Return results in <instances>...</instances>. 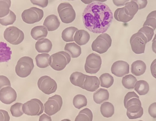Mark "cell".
I'll use <instances>...</instances> for the list:
<instances>
[{"mask_svg": "<svg viewBox=\"0 0 156 121\" xmlns=\"http://www.w3.org/2000/svg\"><path fill=\"white\" fill-rule=\"evenodd\" d=\"M113 14L105 3L94 2L84 8L82 14L83 23L89 31L94 33H104L112 24Z\"/></svg>", "mask_w": 156, "mask_h": 121, "instance_id": "cell-1", "label": "cell"}, {"mask_svg": "<svg viewBox=\"0 0 156 121\" xmlns=\"http://www.w3.org/2000/svg\"><path fill=\"white\" fill-rule=\"evenodd\" d=\"M71 59V56L68 53L61 51L51 55L49 63L53 69L61 71L65 69Z\"/></svg>", "mask_w": 156, "mask_h": 121, "instance_id": "cell-2", "label": "cell"}, {"mask_svg": "<svg viewBox=\"0 0 156 121\" xmlns=\"http://www.w3.org/2000/svg\"><path fill=\"white\" fill-rule=\"evenodd\" d=\"M112 42V38L108 34L102 33L93 42L91 45L92 49L100 54H104L110 48Z\"/></svg>", "mask_w": 156, "mask_h": 121, "instance_id": "cell-3", "label": "cell"}, {"mask_svg": "<svg viewBox=\"0 0 156 121\" xmlns=\"http://www.w3.org/2000/svg\"><path fill=\"white\" fill-rule=\"evenodd\" d=\"M34 67L33 59L29 56L23 57L17 63L16 67V73L19 77L26 78L31 73Z\"/></svg>", "mask_w": 156, "mask_h": 121, "instance_id": "cell-4", "label": "cell"}, {"mask_svg": "<svg viewBox=\"0 0 156 121\" xmlns=\"http://www.w3.org/2000/svg\"><path fill=\"white\" fill-rule=\"evenodd\" d=\"M57 11L62 22L68 24L73 22L76 18V12L71 4L68 2L60 4Z\"/></svg>", "mask_w": 156, "mask_h": 121, "instance_id": "cell-5", "label": "cell"}, {"mask_svg": "<svg viewBox=\"0 0 156 121\" xmlns=\"http://www.w3.org/2000/svg\"><path fill=\"white\" fill-rule=\"evenodd\" d=\"M22 109L23 113L29 116H39L43 113L44 104L37 99H32L23 104Z\"/></svg>", "mask_w": 156, "mask_h": 121, "instance_id": "cell-6", "label": "cell"}, {"mask_svg": "<svg viewBox=\"0 0 156 121\" xmlns=\"http://www.w3.org/2000/svg\"><path fill=\"white\" fill-rule=\"evenodd\" d=\"M147 38L140 32L133 34L130 39V43L133 52L137 54H144L147 43Z\"/></svg>", "mask_w": 156, "mask_h": 121, "instance_id": "cell-7", "label": "cell"}, {"mask_svg": "<svg viewBox=\"0 0 156 121\" xmlns=\"http://www.w3.org/2000/svg\"><path fill=\"white\" fill-rule=\"evenodd\" d=\"M4 37L6 41L10 44L17 45L21 43L24 39L23 32L15 26L7 28L4 32Z\"/></svg>", "mask_w": 156, "mask_h": 121, "instance_id": "cell-8", "label": "cell"}, {"mask_svg": "<svg viewBox=\"0 0 156 121\" xmlns=\"http://www.w3.org/2000/svg\"><path fill=\"white\" fill-rule=\"evenodd\" d=\"M44 16L43 10L35 7L24 10L21 14V18L23 22L29 24L40 22Z\"/></svg>", "mask_w": 156, "mask_h": 121, "instance_id": "cell-9", "label": "cell"}, {"mask_svg": "<svg viewBox=\"0 0 156 121\" xmlns=\"http://www.w3.org/2000/svg\"><path fill=\"white\" fill-rule=\"evenodd\" d=\"M63 105V100L61 96L55 95L49 97L44 104V112L49 116H52L60 110Z\"/></svg>", "mask_w": 156, "mask_h": 121, "instance_id": "cell-10", "label": "cell"}, {"mask_svg": "<svg viewBox=\"0 0 156 121\" xmlns=\"http://www.w3.org/2000/svg\"><path fill=\"white\" fill-rule=\"evenodd\" d=\"M102 65V59L99 55L91 53L87 56L84 66L86 73L95 74L99 71Z\"/></svg>", "mask_w": 156, "mask_h": 121, "instance_id": "cell-11", "label": "cell"}, {"mask_svg": "<svg viewBox=\"0 0 156 121\" xmlns=\"http://www.w3.org/2000/svg\"><path fill=\"white\" fill-rule=\"evenodd\" d=\"M37 86L40 90L46 95L52 94L56 91L57 89L56 82L47 76H42L39 79Z\"/></svg>", "mask_w": 156, "mask_h": 121, "instance_id": "cell-12", "label": "cell"}, {"mask_svg": "<svg viewBox=\"0 0 156 121\" xmlns=\"http://www.w3.org/2000/svg\"><path fill=\"white\" fill-rule=\"evenodd\" d=\"M17 97L16 91L11 86L4 87L1 89L0 99L4 104L10 105L16 100Z\"/></svg>", "mask_w": 156, "mask_h": 121, "instance_id": "cell-13", "label": "cell"}, {"mask_svg": "<svg viewBox=\"0 0 156 121\" xmlns=\"http://www.w3.org/2000/svg\"><path fill=\"white\" fill-rule=\"evenodd\" d=\"M111 72L117 77H122L129 73V65L125 61H117L113 64L111 68Z\"/></svg>", "mask_w": 156, "mask_h": 121, "instance_id": "cell-14", "label": "cell"}, {"mask_svg": "<svg viewBox=\"0 0 156 121\" xmlns=\"http://www.w3.org/2000/svg\"><path fill=\"white\" fill-rule=\"evenodd\" d=\"M100 85V80L97 76L85 75V79L82 89L93 92L99 89Z\"/></svg>", "mask_w": 156, "mask_h": 121, "instance_id": "cell-15", "label": "cell"}, {"mask_svg": "<svg viewBox=\"0 0 156 121\" xmlns=\"http://www.w3.org/2000/svg\"><path fill=\"white\" fill-rule=\"evenodd\" d=\"M43 25L48 31H53L58 28L60 22L57 16L55 15H51L45 19Z\"/></svg>", "mask_w": 156, "mask_h": 121, "instance_id": "cell-16", "label": "cell"}, {"mask_svg": "<svg viewBox=\"0 0 156 121\" xmlns=\"http://www.w3.org/2000/svg\"><path fill=\"white\" fill-rule=\"evenodd\" d=\"M124 105L126 109L130 106L139 105L142 106L139 96L134 91L129 92L126 95L124 99Z\"/></svg>", "mask_w": 156, "mask_h": 121, "instance_id": "cell-17", "label": "cell"}, {"mask_svg": "<svg viewBox=\"0 0 156 121\" xmlns=\"http://www.w3.org/2000/svg\"><path fill=\"white\" fill-rule=\"evenodd\" d=\"M52 47V44L50 40L47 38H42L38 40L35 44V48L39 53H48Z\"/></svg>", "mask_w": 156, "mask_h": 121, "instance_id": "cell-18", "label": "cell"}, {"mask_svg": "<svg viewBox=\"0 0 156 121\" xmlns=\"http://www.w3.org/2000/svg\"><path fill=\"white\" fill-rule=\"evenodd\" d=\"M127 109V116L130 119H134L140 118L142 117L144 114V109L142 106H132Z\"/></svg>", "mask_w": 156, "mask_h": 121, "instance_id": "cell-19", "label": "cell"}, {"mask_svg": "<svg viewBox=\"0 0 156 121\" xmlns=\"http://www.w3.org/2000/svg\"><path fill=\"white\" fill-rule=\"evenodd\" d=\"M90 35L87 31L80 29L77 31L74 36V41L80 46L85 45L89 41Z\"/></svg>", "mask_w": 156, "mask_h": 121, "instance_id": "cell-20", "label": "cell"}, {"mask_svg": "<svg viewBox=\"0 0 156 121\" xmlns=\"http://www.w3.org/2000/svg\"><path fill=\"white\" fill-rule=\"evenodd\" d=\"M146 63L141 60H137L134 62L131 66V73L136 76L143 75L146 72Z\"/></svg>", "mask_w": 156, "mask_h": 121, "instance_id": "cell-21", "label": "cell"}, {"mask_svg": "<svg viewBox=\"0 0 156 121\" xmlns=\"http://www.w3.org/2000/svg\"><path fill=\"white\" fill-rule=\"evenodd\" d=\"M48 30L43 25H38L31 29V35L34 39L38 40L46 38L48 35Z\"/></svg>", "mask_w": 156, "mask_h": 121, "instance_id": "cell-22", "label": "cell"}, {"mask_svg": "<svg viewBox=\"0 0 156 121\" xmlns=\"http://www.w3.org/2000/svg\"><path fill=\"white\" fill-rule=\"evenodd\" d=\"M109 98V93L106 89L100 88L94 93V101L98 104H101L108 100Z\"/></svg>", "mask_w": 156, "mask_h": 121, "instance_id": "cell-23", "label": "cell"}, {"mask_svg": "<svg viewBox=\"0 0 156 121\" xmlns=\"http://www.w3.org/2000/svg\"><path fill=\"white\" fill-rule=\"evenodd\" d=\"M66 52H68L73 58H76L80 56L82 53V49L75 42L66 44L65 47Z\"/></svg>", "mask_w": 156, "mask_h": 121, "instance_id": "cell-24", "label": "cell"}, {"mask_svg": "<svg viewBox=\"0 0 156 121\" xmlns=\"http://www.w3.org/2000/svg\"><path fill=\"white\" fill-rule=\"evenodd\" d=\"M85 79V74L78 72H74L70 77V82L73 85L82 89Z\"/></svg>", "mask_w": 156, "mask_h": 121, "instance_id": "cell-25", "label": "cell"}, {"mask_svg": "<svg viewBox=\"0 0 156 121\" xmlns=\"http://www.w3.org/2000/svg\"><path fill=\"white\" fill-rule=\"evenodd\" d=\"M0 45L1 62H7L11 59L12 51L9 47L8 46L7 44L5 42H1Z\"/></svg>", "mask_w": 156, "mask_h": 121, "instance_id": "cell-26", "label": "cell"}, {"mask_svg": "<svg viewBox=\"0 0 156 121\" xmlns=\"http://www.w3.org/2000/svg\"><path fill=\"white\" fill-rule=\"evenodd\" d=\"M50 55L48 54H38L35 57L37 66L41 69H44L50 66Z\"/></svg>", "mask_w": 156, "mask_h": 121, "instance_id": "cell-27", "label": "cell"}, {"mask_svg": "<svg viewBox=\"0 0 156 121\" xmlns=\"http://www.w3.org/2000/svg\"><path fill=\"white\" fill-rule=\"evenodd\" d=\"M100 112L104 117L109 118L112 117L115 113V108L112 104L106 102L102 103L100 107Z\"/></svg>", "mask_w": 156, "mask_h": 121, "instance_id": "cell-28", "label": "cell"}, {"mask_svg": "<svg viewBox=\"0 0 156 121\" xmlns=\"http://www.w3.org/2000/svg\"><path fill=\"white\" fill-rule=\"evenodd\" d=\"M114 18L119 22L127 23L131 21L134 18L129 16L126 14L123 7L117 8L114 12Z\"/></svg>", "mask_w": 156, "mask_h": 121, "instance_id": "cell-29", "label": "cell"}, {"mask_svg": "<svg viewBox=\"0 0 156 121\" xmlns=\"http://www.w3.org/2000/svg\"><path fill=\"white\" fill-rule=\"evenodd\" d=\"M134 90L140 96L147 94L149 90V86L148 82L144 80H139L136 82Z\"/></svg>", "mask_w": 156, "mask_h": 121, "instance_id": "cell-30", "label": "cell"}, {"mask_svg": "<svg viewBox=\"0 0 156 121\" xmlns=\"http://www.w3.org/2000/svg\"><path fill=\"white\" fill-rule=\"evenodd\" d=\"M78 29L74 27H70L64 30L62 33V38L66 42L74 41V35Z\"/></svg>", "mask_w": 156, "mask_h": 121, "instance_id": "cell-31", "label": "cell"}, {"mask_svg": "<svg viewBox=\"0 0 156 121\" xmlns=\"http://www.w3.org/2000/svg\"><path fill=\"white\" fill-rule=\"evenodd\" d=\"M93 114L91 110L88 108H85L81 110L75 121H93Z\"/></svg>", "mask_w": 156, "mask_h": 121, "instance_id": "cell-32", "label": "cell"}, {"mask_svg": "<svg viewBox=\"0 0 156 121\" xmlns=\"http://www.w3.org/2000/svg\"><path fill=\"white\" fill-rule=\"evenodd\" d=\"M99 80L100 86L106 88H108L112 86L114 81V77L108 73L102 74L100 76Z\"/></svg>", "mask_w": 156, "mask_h": 121, "instance_id": "cell-33", "label": "cell"}, {"mask_svg": "<svg viewBox=\"0 0 156 121\" xmlns=\"http://www.w3.org/2000/svg\"><path fill=\"white\" fill-rule=\"evenodd\" d=\"M124 8L125 12L127 15L133 17L139 10L138 4L133 1L128 2L126 4Z\"/></svg>", "mask_w": 156, "mask_h": 121, "instance_id": "cell-34", "label": "cell"}, {"mask_svg": "<svg viewBox=\"0 0 156 121\" xmlns=\"http://www.w3.org/2000/svg\"><path fill=\"white\" fill-rule=\"evenodd\" d=\"M137 81L135 76L131 74H129L123 78L122 83L125 88L128 89H133Z\"/></svg>", "mask_w": 156, "mask_h": 121, "instance_id": "cell-35", "label": "cell"}, {"mask_svg": "<svg viewBox=\"0 0 156 121\" xmlns=\"http://www.w3.org/2000/svg\"><path fill=\"white\" fill-rule=\"evenodd\" d=\"M0 18L7 16L10 12L11 6V0H0Z\"/></svg>", "mask_w": 156, "mask_h": 121, "instance_id": "cell-36", "label": "cell"}, {"mask_svg": "<svg viewBox=\"0 0 156 121\" xmlns=\"http://www.w3.org/2000/svg\"><path fill=\"white\" fill-rule=\"evenodd\" d=\"M73 103L75 107L77 109H80L87 106V102L85 96L78 94L74 97Z\"/></svg>", "mask_w": 156, "mask_h": 121, "instance_id": "cell-37", "label": "cell"}, {"mask_svg": "<svg viewBox=\"0 0 156 121\" xmlns=\"http://www.w3.org/2000/svg\"><path fill=\"white\" fill-rule=\"evenodd\" d=\"M16 20V14L11 10H10L9 14L3 18L0 19V23L4 26L11 25L13 24Z\"/></svg>", "mask_w": 156, "mask_h": 121, "instance_id": "cell-38", "label": "cell"}, {"mask_svg": "<svg viewBox=\"0 0 156 121\" xmlns=\"http://www.w3.org/2000/svg\"><path fill=\"white\" fill-rule=\"evenodd\" d=\"M23 104L21 103H16L12 105L10 108V111L12 116L19 117L24 114L22 107Z\"/></svg>", "mask_w": 156, "mask_h": 121, "instance_id": "cell-39", "label": "cell"}, {"mask_svg": "<svg viewBox=\"0 0 156 121\" xmlns=\"http://www.w3.org/2000/svg\"><path fill=\"white\" fill-rule=\"evenodd\" d=\"M138 32L144 34L147 38L148 42L151 41L154 35V30L152 28L149 26H143Z\"/></svg>", "mask_w": 156, "mask_h": 121, "instance_id": "cell-40", "label": "cell"}, {"mask_svg": "<svg viewBox=\"0 0 156 121\" xmlns=\"http://www.w3.org/2000/svg\"><path fill=\"white\" fill-rule=\"evenodd\" d=\"M147 26L150 27L155 30L156 29V18L154 17H151L147 18L145 21L143 26Z\"/></svg>", "mask_w": 156, "mask_h": 121, "instance_id": "cell-41", "label": "cell"}, {"mask_svg": "<svg viewBox=\"0 0 156 121\" xmlns=\"http://www.w3.org/2000/svg\"><path fill=\"white\" fill-rule=\"evenodd\" d=\"M30 1L34 5L43 8L46 7L48 4V0H30Z\"/></svg>", "mask_w": 156, "mask_h": 121, "instance_id": "cell-42", "label": "cell"}, {"mask_svg": "<svg viewBox=\"0 0 156 121\" xmlns=\"http://www.w3.org/2000/svg\"><path fill=\"white\" fill-rule=\"evenodd\" d=\"M1 89L4 87L11 86L10 82L7 77L4 76H1Z\"/></svg>", "mask_w": 156, "mask_h": 121, "instance_id": "cell-43", "label": "cell"}, {"mask_svg": "<svg viewBox=\"0 0 156 121\" xmlns=\"http://www.w3.org/2000/svg\"><path fill=\"white\" fill-rule=\"evenodd\" d=\"M148 113L151 117L156 118V103H153L149 106Z\"/></svg>", "mask_w": 156, "mask_h": 121, "instance_id": "cell-44", "label": "cell"}, {"mask_svg": "<svg viewBox=\"0 0 156 121\" xmlns=\"http://www.w3.org/2000/svg\"><path fill=\"white\" fill-rule=\"evenodd\" d=\"M131 1L135 2L138 4L139 10L144 9L148 4L147 0H131Z\"/></svg>", "mask_w": 156, "mask_h": 121, "instance_id": "cell-45", "label": "cell"}, {"mask_svg": "<svg viewBox=\"0 0 156 121\" xmlns=\"http://www.w3.org/2000/svg\"><path fill=\"white\" fill-rule=\"evenodd\" d=\"M1 121H9L10 117L8 112L5 110L1 109Z\"/></svg>", "mask_w": 156, "mask_h": 121, "instance_id": "cell-46", "label": "cell"}, {"mask_svg": "<svg viewBox=\"0 0 156 121\" xmlns=\"http://www.w3.org/2000/svg\"><path fill=\"white\" fill-rule=\"evenodd\" d=\"M112 1L115 5L117 7H122L125 6L126 4L131 0H112Z\"/></svg>", "mask_w": 156, "mask_h": 121, "instance_id": "cell-47", "label": "cell"}, {"mask_svg": "<svg viewBox=\"0 0 156 121\" xmlns=\"http://www.w3.org/2000/svg\"><path fill=\"white\" fill-rule=\"evenodd\" d=\"M151 70L152 76L156 79V59L151 63Z\"/></svg>", "mask_w": 156, "mask_h": 121, "instance_id": "cell-48", "label": "cell"}, {"mask_svg": "<svg viewBox=\"0 0 156 121\" xmlns=\"http://www.w3.org/2000/svg\"><path fill=\"white\" fill-rule=\"evenodd\" d=\"M39 121H52V119L50 116L43 114L40 116Z\"/></svg>", "mask_w": 156, "mask_h": 121, "instance_id": "cell-49", "label": "cell"}, {"mask_svg": "<svg viewBox=\"0 0 156 121\" xmlns=\"http://www.w3.org/2000/svg\"><path fill=\"white\" fill-rule=\"evenodd\" d=\"M152 48L153 52L156 54V34L152 41Z\"/></svg>", "mask_w": 156, "mask_h": 121, "instance_id": "cell-50", "label": "cell"}, {"mask_svg": "<svg viewBox=\"0 0 156 121\" xmlns=\"http://www.w3.org/2000/svg\"><path fill=\"white\" fill-rule=\"evenodd\" d=\"M81 1L84 4H87V5H89V4H90L93 3L94 2V0H81Z\"/></svg>", "mask_w": 156, "mask_h": 121, "instance_id": "cell-51", "label": "cell"}, {"mask_svg": "<svg viewBox=\"0 0 156 121\" xmlns=\"http://www.w3.org/2000/svg\"><path fill=\"white\" fill-rule=\"evenodd\" d=\"M153 17L156 18V10L153 11L149 13L147 16V18L148 17Z\"/></svg>", "mask_w": 156, "mask_h": 121, "instance_id": "cell-52", "label": "cell"}, {"mask_svg": "<svg viewBox=\"0 0 156 121\" xmlns=\"http://www.w3.org/2000/svg\"><path fill=\"white\" fill-rule=\"evenodd\" d=\"M94 1L96 2H101V3H104L108 1V0H94Z\"/></svg>", "mask_w": 156, "mask_h": 121, "instance_id": "cell-53", "label": "cell"}, {"mask_svg": "<svg viewBox=\"0 0 156 121\" xmlns=\"http://www.w3.org/2000/svg\"><path fill=\"white\" fill-rule=\"evenodd\" d=\"M61 121H71L69 119H64L62 120Z\"/></svg>", "mask_w": 156, "mask_h": 121, "instance_id": "cell-54", "label": "cell"}, {"mask_svg": "<svg viewBox=\"0 0 156 121\" xmlns=\"http://www.w3.org/2000/svg\"><path fill=\"white\" fill-rule=\"evenodd\" d=\"M61 1H76V0H61Z\"/></svg>", "mask_w": 156, "mask_h": 121, "instance_id": "cell-55", "label": "cell"}, {"mask_svg": "<svg viewBox=\"0 0 156 121\" xmlns=\"http://www.w3.org/2000/svg\"><path fill=\"white\" fill-rule=\"evenodd\" d=\"M143 121V120H139V121Z\"/></svg>", "mask_w": 156, "mask_h": 121, "instance_id": "cell-56", "label": "cell"}, {"mask_svg": "<svg viewBox=\"0 0 156 121\" xmlns=\"http://www.w3.org/2000/svg\"></svg>", "mask_w": 156, "mask_h": 121, "instance_id": "cell-57", "label": "cell"}]
</instances>
